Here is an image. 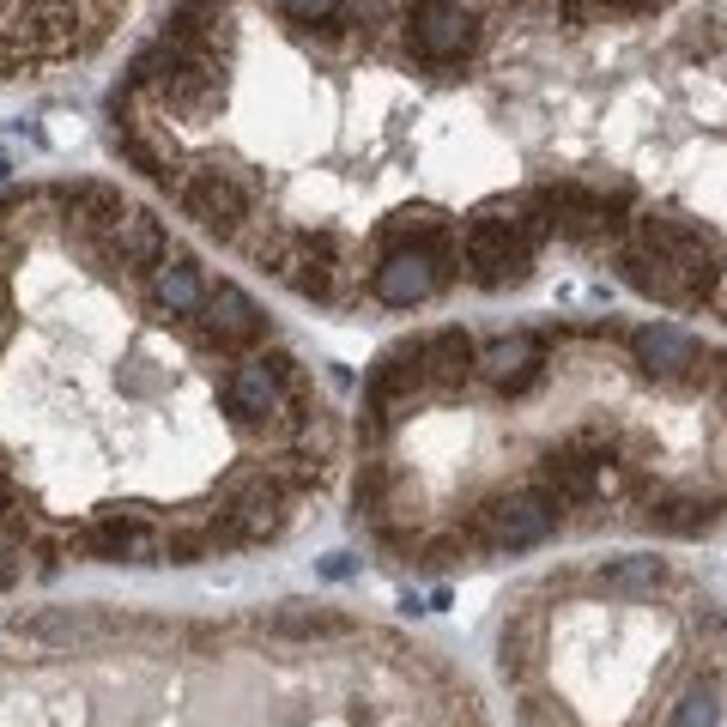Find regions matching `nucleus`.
I'll list each match as a JSON object with an SVG mask.
<instances>
[{
    "label": "nucleus",
    "mask_w": 727,
    "mask_h": 727,
    "mask_svg": "<svg viewBox=\"0 0 727 727\" xmlns=\"http://www.w3.org/2000/svg\"><path fill=\"white\" fill-rule=\"evenodd\" d=\"M280 13L292 19V25L316 30V25H328V19H340V13H346V0H280Z\"/></svg>",
    "instance_id": "obj_19"
},
{
    "label": "nucleus",
    "mask_w": 727,
    "mask_h": 727,
    "mask_svg": "<svg viewBox=\"0 0 727 727\" xmlns=\"http://www.w3.org/2000/svg\"><path fill=\"white\" fill-rule=\"evenodd\" d=\"M322 576H328V582H346V576H352V558H346V552H340V558H322Z\"/></svg>",
    "instance_id": "obj_21"
},
{
    "label": "nucleus",
    "mask_w": 727,
    "mask_h": 727,
    "mask_svg": "<svg viewBox=\"0 0 727 727\" xmlns=\"http://www.w3.org/2000/svg\"><path fill=\"white\" fill-rule=\"evenodd\" d=\"M273 630H285V637H346L352 618H340V613H309V606H285V613H273Z\"/></svg>",
    "instance_id": "obj_17"
},
{
    "label": "nucleus",
    "mask_w": 727,
    "mask_h": 727,
    "mask_svg": "<svg viewBox=\"0 0 727 727\" xmlns=\"http://www.w3.org/2000/svg\"><path fill=\"white\" fill-rule=\"evenodd\" d=\"M13 255H19V243H13V237H7V231H0V267L13 261Z\"/></svg>",
    "instance_id": "obj_23"
},
{
    "label": "nucleus",
    "mask_w": 727,
    "mask_h": 727,
    "mask_svg": "<svg viewBox=\"0 0 727 727\" xmlns=\"http://www.w3.org/2000/svg\"><path fill=\"white\" fill-rule=\"evenodd\" d=\"M73 552L98 564H158V533L140 509H103L73 533Z\"/></svg>",
    "instance_id": "obj_5"
},
{
    "label": "nucleus",
    "mask_w": 727,
    "mask_h": 727,
    "mask_svg": "<svg viewBox=\"0 0 727 727\" xmlns=\"http://www.w3.org/2000/svg\"><path fill=\"white\" fill-rule=\"evenodd\" d=\"M606 7H661V0H606Z\"/></svg>",
    "instance_id": "obj_24"
},
{
    "label": "nucleus",
    "mask_w": 727,
    "mask_h": 727,
    "mask_svg": "<svg viewBox=\"0 0 727 727\" xmlns=\"http://www.w3.org/2000/svg\"><path fill=\"white\" fill-rule=\"evenodd\" d=\"M630 352H637V364H643L655 382H698L703 358H710L686 328H673V322L637 328V334H630Z\"/></svg>",
    "instance_id": "obj_9"
},
{
    "label": "nucleus",
    "mask_w": 727,
    "mask_h": 727,
    "mask_svg": "<svg viewBox=\"0 0 727 727\" xmlns=\"http://www.w3.org/2000/svg\"><path fill=\"white\" fill-rule=\"evenodd\" d=\"M461 255H467V280H473L479 292L521 285L533 267V249L521 243L516 224H509L504 200H491V207L473 212V224H467V237H461Z\"/></svg>",
    "instance_id": "obj_2"
},
{
    "label": "nucleus",
    "mask_w": 727,
    "mask_h": 727,
    "mask_svg": "<svg viewBox=\"0 0 727 727\" xmlns=\"http://www.w3.org/2000/svg\"><path fill=\"white\" fill-rule=\"evenodd\" d=\"M436 292H443V267L424 249H382V261L370 267V297L389 309H412Z\"/></svg>",
    "instance_id": "obj_7"
},
{
    "label": "nucleus",
    "mask_w": 727,
    "mask_h": 727,
    "mask_svg": "<svg viewBox=\"0 0 727 727\" xmlns=\"http://www.w3.org/2000/svg\"><path fill=\"white\" fill-rule=\"evenodd\" d=\"M200 328H207V340H212L219 352H243V346H261V340H267V316H261V304H255L243 285H231V280L207 285V309H200Z\"/></svg>",
    "instance_id": "obj_8"
},
{
    "label": "nucleus",
    "mask_w": 727,
    "mask_h": 727,
    "mask_svg": "<svg viewBox=\"0 0 727 727\" xmlns=\"http://www.w3.org/2000/svg\"><path fill=\"white\" fill-rule=\"evenodd\" d=\"M419 552H424V564H431V570H448V564L467 558V533H436L431 545H419Z\"/></svg>",
    "instance_id": "obj_20"
},
{
    "label": "nucleus",
    "mask_w": 727,
    "mask_h": 727,
    "mask_svg": "<svg viewBox=\"0 0 727 727\" xmlns=\"http://www.w3.org/2000/svg\"><path fill=\"white\" fill-rule=\"evenodd\" d=\"M0 521H13V485H7V473H0Z\"/></svg>",
    "instance_id": "obj_22"
},
{
    "label": "nucleus",
    "mask_w": 727,
    "mask_h": 727,
    "mask_svg": "<svg viewBox=\"0 0 727 727\" xmlns=\"http://www.w3.org/2000/svg\"><path fill=\"white\" fill-rule=\"evenodd\" d=\"M98 255L110 267H127V273H152V267L164 261V224H158L152 212L127 207L122 219H110L98 231Z\"/></svg>",
    "instance_id": "obj_10"
},
{
    "label": "nucleus",
    "mask_w": 727,
    "mask_h": 727,
    "mask_svg": "<svg viewBox=\"0 0 727 727\" xmlns=\"http://www.w3.org/2000/svg\"><path fill=\"white\" fill-rule=\"evenodd\" d=\"M715 516L722 509L703 504V497H661V504H649V528H661V533H703Z\"/></svg>",
    "instance_id": "obj_15"
},
{
    "label": "nucleus",
    "mask_w": 727,
    "mask_h": 727,
    "mask_svg": "<svg viewBox=\"0 0 727 727\" xmlns=\"http://www.w3.org/2000/svg\"><path fill=\"white\" fill-rule=\"evenodd\" d=\"M661 576H667V570H661V558H649V552H643V558H618L613 570H601V588H606V594H618V601H637V594H655Z\"/></svg>",
    "instance_id": "obj_16"
},
{
    "label": "nucleus",
    "mask_w": 727,
    "mask_h": 727,
    "mask_svg": "<svg viewBox=\"0 0 727 727\" xmlns=\"http://www.w3.org/2000/svg\"><path fill=\"white\" fill-rule=\"evenodd\" d=\"M7 170H13V164H7V158H0V182H7Z\"/></svg>",
    "instance_id": "obj_25"
},
{
    "label": "nucleus",
    "mask_w": 727,
    "mask_h": 727,
    "mask_svg": "<svg viewBox=\"0 0 727 727\" xmlns=\"http://www.w3.org/2000/svg\"><path fill=\"white\" fill-rule=\"evenodd\" d=\"M146 285H152V304L164 309V316H200V309H207V280H200V267L188 261V255H164V261L146 273Z\"/></svg>",
    "instance_id": "obj_13"
},
{
    "label": "nucleus",
    "mask_w": 727,
    "mask_h": 727,
    "mask_svg": "<svg viewBox=\"0 0 727 727\" xmlns=\"http://www.w3.org/2000/svg\"><path fill=\"white\" fill-rule=\"evenodd\" d=\"M545 370H552V352H545L540 334H504V340H491V346H479L473 358V377L491 382L497 394H528L545 382Z\"/></svg>",
    "instance_id": "obj_6"
},
{
    "label": "nucleus",
    "mask_w": 727,
    "mask_h": 727,
    "mask_svg": "<svg viewBox=\"0 0 727 727\" xmlns=\"http://www.w3.org/2000/svg\"><path fill=\"white\" fill-rule=\"evenodd\" d=\"M558 516H564V497H558V491H545L540 479H533V485H516V491H491L485 504L473 509L467 533H473V540H485L491 552H528V545L552 540Z\"/></svg>",
    "instance_id": "obj_1"
},
{
    "label": "nucleus",
    "mask_w": 727,
    "mask_h": 727,
    "mask_svg": "<svg viewBox=\"0 0 727 727\" xmlns=\"http://www.w3.org/2000/svg\"><path fill=\"white\" fill-rule=\"evenodd\" d=\"M715 722H722V698H715V686L686 691V703H679V715H673V727H715Z\"/></svg>",
    "instance_id": "obj_18"
},
{
    "label": "nucleus",
    "mask_w": 727,
    "mask_h": 727,
    "mask_svg": "<svg viewBox=\"0 0 727 727\" xmlns=\"http://www.w3.org/2000/svg\"><path fill=\"white\" fill-rule=\"evenodd\" d=\"M613 267H618V280H625L637 297H649V304H691V285L679 280V273L661 261V255L637 249L630 237L613 243Z\"/></svg>",
    "instance_id": "obj_12"
},
{
    "label": "nucleus",
    "mask_w": 727,
    "mask_h": 727,
    "mask_svg": "<svg viewBox=\"0 0 727 727\" xmlns=\"http://www.w3.org/2000/svg\"><path fill=\"white\" fill-rule=\"evenodd\" d=\"M406 37L424 67H461L479 42L473 0H412L406 7Z\"/></svg>",
    "instance_id": "obj_3"
},
{
    "label": "nucleus",
    "mask_w": 727,
    "mask_h": 727,
    "mask_svg": "<svg viewBox=\"0 0 727 727\" xmlns=\"http://www.w3.org/2000/svg\"><path fill=\"white\" fill-rule=\"evenodd\" d=\"M176 200L188 207V219H200V231L212 237H243V219H249V188H243L231 170H176Z\"/></svg>",
    "instance_id": "obj_4"
},
{
    "label": "nucleus",
    "mask_w": 727,
    "mask_h": 727,
    "mask_svg": "<svg viewBox=\"0 0 727 727\" xmlns=\"http://www.w3.org/2000/svg\"><path fill=\"white\" fill-rule=\"evenodd\" d=\"M473 358H479V346L467 340V328H436V334H424V377H431V394L467 389Z\"/></svg>",
    "instance_id": "obj_14"
},
{
    "label": "nucleus",
    "mask_w": 727,
    "mask_h": 727,
    "mask_svg": "<svg viewBox=\"0 0 727 727\" xmlns=\"http://www.w3.org/2000/svg\"><path fill=\"white\" fill-rule=\"evenodd\" d=\"M377 243H382V249H424L443 273L455 267V224H448L443 212H431V207L394 212V219L377 231Z\"/></svg>",
    "instance_id": "obj_11"
}]
</instances>
